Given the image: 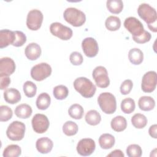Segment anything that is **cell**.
I'll list each match as a JSON object with an SVG mask.
<instances>
[{"instance_id":"obj_1","label":"cell","mask_w":157,"mask_h":157,"mask_svg":"<svg viewBox=\"0 0 157 157\" xmlns=\"http://www.w3.org/2000/svg\"><path fill=\"white\" fill-rule=\"evenodd\" d=\"M139 16L148 25V28L153 32L157 31V13L155 8L147 3L140 4L137 9Z\"/></svg>"},{"instance_id":"obj_2","label":"cell","mask_w":157,"mask_h":157,"mask_svg":"<svg viewBox=\"0 0 157 157\" xmlns=\"http://www.w3.org/2000/svg\"><path fill=\"white\" fill-rule=\"evenodd\" d=\"M73 85L75 90L85 98L93 97L96 91V87L93 82L84 77L77 78Z\"/></svg>"},{"instance_id":"obj_3","label":"cell","mask_w":157,"mask_h":157,"mask_svg":"<svg viewBox=\"0 0 157 157\" xmlns=\"http://www.w3.org/2000/svg\"><path fill=\"white\" fill-rule=\"evenodd\" d=\"M98 102L101 110L106 114H112L116 111V98L109 92L101 93L98 98Z\"/></svg>"},{"instance_id":"obj_4","label":"cell","mask_w":157,"mask_h":157,"mask_svg":"<svg viewBox=\"0 0 157 157\" xmlns=\"http://www.w3.org/2000/svg\"><path fill=\"white\" fill-rule=\"evenodd\" d=\"M63 17L67 23L75 27L82 26L86 21L83 12L75 7L67 8L63 13Z\"/></svg>"},{"instance_id":"obj_5","label":"cell","mask_w":157,"mask_h":157,"mask_svg":"<svg viewBox=\"0 0 157 157\" xmlns=\"http://www.w3.org/2000/svg\"><path fill=\"white\" fill-rule=\"evenodd\" d=\"M25 124L19 121H12L6 130L7 137L13 141H19L23 139L25 133Z\"/></svg>"},{"instance_id":"obj_6","label":"cell","mask_w":157,"mask_h":157,"mask_svg":"<svg viewBox=\"0 0 157 157\" xmlns=\"http://www.w3.org/2000/svg\"><path fill=\"white\" fill-rule=\"evenodd\" d=\"M52 67L47 63H40L34 66L31 69V77L37 81H42L52 74Z\"/></svg>"},{"instance_id":"obj_7","label":"cell","mask_w":157,"mask_h":157,"mask_svg":"<svg viewBox=\"0 0 157 157\" xmlns=\"http://www.w3.org/2000/svg\"><path fill=\"white\" fill-rule=\"evenodd\" d=\"M50 31L52 35L63 40L70 39L73 34L71 28L59 22L52 23L50 26Z\"/></svg>"},{"instance_id":"obj_8","label":"cell","mask_w":157,"mask_h":157,"mask_svg":"<svg viewBox=\"0 0 157 157\" xmlns=\"http://www.w3.org/2000/svg\"><path fill=\"white\" fill-rule=\"evenodd\" d=\"M44 16L42 12L38 9L31 10L26 18V26L32 31L38 30L42 23Z\"/></svg>"},{"instance_id":"obj_9","label":"cell","mask_w":157,"mask_h":157,"mask_svg":"<svg viewBox=\"0 0 157 157\" xmlns=\"http://www.w3.org/2000/svg\"><path fill=\"white\" fill-rule=\"evenodd\" d=\"M92 76L98 87L105 88L110 84L107 71L104 66H99L96 67L93 71Z\"/></svg>"},{"instance_id":"obj_10","label":"cell","mask_w":157,"mask_h":157,"mask_svg":"<svg viewBox=\"0 0 157 157\" xmlns=\"http://www.w3.org/2000/svg\"><path fill=\"white\" fill-rule=\"evenodd\" d=\"M124 26L132 37L140 36L145 31L142 23L134 17L126 18L124 21Z\"/></svg>"},{"instance_id":"obj_11","label":"cell","mask_w":157,"mask_h":157,"mask_svg":"<svg viewBox=\"0 0 157 157\" xmlns=\"http://www.w3.org/2000/svg\"><path fill=\"white\" fill-rule=\"evenodd\" d=\"M31 123L33 130L38 134H42L46 132L50 125L47 117L42 113L34 115L32 118Z\"/></svg>"},{"instance_id":"obj_12","label":"cell","mask_w":157,"mask_h":157,"mask_svg":"<svg viewBox=\"0 0 157 157\" xmlns=\"http://www.w3.org/2000/svg\"><path fill=\"white\" fill-rule=\"evenodd\" d=\"M157 77L156 72L150 71L146 72L142 77L141 88L145 93L153 92L156 86Z\"/></svg>"},{"instance_id":"obj_13","label":"cell","mask_w":157,"mask_h":157,"mask_svg":"<svg viewBox=\"0 0 157 157\" xmlns=\"http://www.w3.org/2000/svg\"><path fill=\"white\" fill-rule=\"evenodd\" d=\"M96 148V144L93 139L84 138L79 140L77 145V153L83 156L91 155Z\"/></svg>"},{"instance_id":"obj_14","label":"cell","mask_w":157,"mask_h":157,"mask_svg":"<svg viewBox=\"0 0 157 157\" xmlns=\"http://www.w3.org/2000/svg\"><path fill=\"white\" fill-rule=\"evenodd\" d=\"M82 48L85 55L93 58L97 55L99 51V47L97 41L93 37H86L82 42Z\"/></svg>"},{"instance_id":"obj_15","label":"cell","mask_w":157,"mask_h":157,"mask_svg":"<svg viewBox=\"0 0 157 157\" xmlns=\"http://www.w3.org/2000/svg\"><path fill=\"white\" fill-rule=\"evenodd\" d=\"M15 70V63L9 57H3L0 59V77L9 76Z\"/></svg>"},{"instance_id":"obj_16","label":"cell","mask_w":157,"mask_h":157,"mask_svg":"<svg viewBox=\"0 0 157 157\" xmlns=\"http://www.w3.org/2000/svg\"><path fill=\"white\" fill-rule=\"evenodd\" d=\"M53 147V141L47 137H43L37 140L36 147L37 151L42 154L50 153Z\"/></svg>"},{"instance_id":"obj_17","label":"cell","mask_w":157,"mask_h":157,"mask_svg":"<svg viewBox=\"0 0 157 157\" xmlns=\"http://www.w3.org/2000/svg\"><path fill=\"white\" fill-rule=\"evenodd\" d=\"M15 31L9 29H1L0 31V48H3L9 45H12L15 41Z\"/></svg>"},{"instance_id":"obj_18","label":"cell","mask_w":157,"mask_h":157,"mask_svg":"<svg viewBox=\"0 0 157 157\" xmlns=\"http://www.w3.org/2000/svg\"><path fill=\"white\" fill-rule=\"evenodd\" d=\"M41 48L39 44L35 42L29 44L25 48V54L26 58L31 61H34L39 58L41 55Z\"/></svg>"},{"instance_id":"obj_19","label":"cell","mask_w":157,"mask_h":157,"mask_svg":"<svg viewBox=\"0 0 157 157\" xmlns=\"http://www.w3.org/2000/svg\"><path fill=\"white\" fill-rule=\"evenodd\" d=\"M4 98L7 103L14 104L21 100V94L18 90L13 88H10L4 91Z\"/></svg>"},{"instance_id":"obj_20","label":"cell","mask_w":157,"mask_h":157,"mask_svg":"<svg viewBox=\"0 0 157 157\" xmlns=\"http://www.w3.org/2000/svg\"><path fill=\"white\" fill-rule=\"evenodd\" d=\"M138 105L140 110L143 111H150L154 109L155 101L151 96H141L138 101Z\"/></svg>"},{"instance_id":"obj_21","label":"cell","mask_w":157,"mask_h":157,"mask_svg":"<svg viewBox=\"0 0 157 157\" xmlns=\"http://www.w3.org/2000/svg\"><path fill=\"white\" fill-rule=\"evenodd\" d=\"M112 129L116 132H121L127 127L126 118L121 115H118L112 118L110 122Z\"/></svg>"},{"instance_id":"obj_22","label":"cell","mask_w":157,"mask_h":157,"mask_svg":"<svg viewBox=\"0 0 157 157\" xmlns=\"http://www.w3.org/2000/svg\"><path fill=\"white\" fill-rule=\"evenodd\" d=\"M115 139L113 136L109 133H104L100 136L99 138V144L102 149L107 150L113 147Z\"/></svg>"},{"instance_id":"obj_23","label":"cell","mask_w":157,"mask_h":157,"mask_svg":"<svg viewBox=\"0 0 157 157\" xmlns=\"http://www.w3.org/2000/svg\"><path fill=\"white\" fill-rule=\"evenodd\" d=\"M128 58L132 64L139 65L141 64L144 60L143 52L138 48H131L128 53Z\"/></svg>"},{"instance_id":"obj_24","label":"cell","mask_w":157,"mask_h":157,"mask_svg":"<svg viewBox=\"0 0 157 157\" xmlns=\"http://www.w3.org/2000/svg\"><path fill=\"white\" fill-rule=\"evenodd\" d=\"M31 107L26 104H21L17 105L15 109V114L20 118H28L32 114Z\"/></svg>"},{"instance_id":"obj_25","label":"cell","mask_w":157,"mask_h":157,"mask_svg":"<svg viewBox=\"0 0 157 157\" xmlns=\"http://www.w3.org/2000/svg\"><path fill=\"white\" fill-rule=\"evenodd\" d=\"M50 102L51 98L50 95L47 93H42L37 96L36 104L38 109L44 110L50 106Z\"/></svg>"},{"instance_id":"obj_26","label":"cell","mask_w":157,"mask_h":157,"mask_svg":"<svg viewBox=\"0 0 157 157\" xmlns=\"http://www.w3.org/2000/svg\"><path fill=\"white\" fill-rule=\"evenodd\" d=\"M86 122L91 126L98 125L101 121L100 113L96 110H90L85 115Z\"/></svg>"},{"instance_id":"obj_27","label":"cell","mask_w":157,"mask_h":157,"mask_svg":"<svg viewBox=\"0 0 157 157\" xmlns=\"http://www.w3.org/2000/svg\"><path fill=\"white\" fill-rule=\"evenodd\" d=\"M106 28L110 31H115L120 29L121 26V20L119 17L117 16H109L105 21Z\"/></svg>"},{"instance_id":"obj_28","label":"cell","mask_w":157,"mask_h":157,"mask_svg":"<svg viewBox=\"0 0 157 157\" xmlns=\"http://www.w3.org/2000/svg\"><path fill=\"white\" fill-rule=\"evenodd\" d=\"M106 7L109 12L114 14L120 13L123 8V2L121 0H108Z\"/></svg>"},{"instance_id":"obj_29","label":"cell","mask_w":157,"mask_h":157,"mask_svg":"<svg viewBox=\"0 0 157 157\" xmlns=\"http://www.w3.org/2000/svg\"><path fill=\"white\" fill-rule=\"evenodd\" d=\"M84 113V110L82 106L78 104H74L70 106L68 109L69 116L74 119L80 120L82 118Z\"/></svg>"},{"instance_id":"obj_30","label":"cell","mask_w":157,"mask_h":157,"mask_svg":"<svg viewBox=\"0 0 157 157\" xmlns=\"http://www.w3.org/2000/svg\"><path fill=\"white\" fill-rule=\"evenodd\" d=\"M132 124L137 129H142L146 126L147 124V118L141 113H136L131 118Z\"/></svg>"},{"instance_id":"obj_31","label":"cell","mask_w":157,"mask_h":157,"mask_svg":"<svg viewBox=\"0 0 157 157\" xmlns=\"http://www.w3.org/2000/svg\"><path fill=\"white\" fill-rule=\"evenodd\" d=\"M21 153V150L20 146L16 144H11L7 145L4 150V157H17Z\"/></svg>"},{"instance_id":"obj_32","label":"cell","mask_w":157,"mask_h":157,"mask_svg":"<svg viewBox=\"0 0 157 157\" xmlns=\"http://www.w3.org/2000/svg\"><path fill=\"white\" fill-rule=\"evenodd\" d=\"M68 94V88L63 85H57L54 87L53 90V94L58 100H63L66 99L67 97Z\"/></svg>"},{"instance_id":"obj_33","label":"cell","mask_w":157,"mask_h":157,"mask_svg":"<svg viewBox=\"0 0 157 157\" xmlns=\"http://www.w3.org/2000/svg\"><path fill=\"white\" fill-rule=\"evenodd\" d=\"M135 101L131 98H125L121 102V109L124 113H131L135 110Z\"/></svg>"},{"instance_id":"obj_34","label":"cell","mask_w":157,"mask_h":157,"mask_svg":"<svg viewBox=\"0 0 157 157\" xmlns=\"http://www.w3.org/2000/svg\"><path fill=\"white\" fill-rule=\"evenodd\" d=\"M78 130L77 124L72 121H67L63 126V131L67 136L75 135Z\"/></svg>"},{"instance_id":"obj_35","label":"cell","mask_w":157,"mask_h":157,"mask_svg":"<svg viewBox=\"0 0 157 157\" xmlns=\"http://www.w3.org/2000/svg\"><path fill=\"white\" fill-rule=\"evenodd\" d=\"M23 90L25 94L28 98L34 97L37 91V86L35 83L31 81H26L23 85Z\"/></svg>"},{"instance_id":"obj_36","label":"cell","mask_w":157,"mask_h":157,"mask_svg":"<svg viewBox=\"0 0 157 157\" xmlns=\"http://www.w3.org/2000/svg\"><path fill=\"white\" fill-rule=\"evenodd\" d=\"M126 154L129 157H140L142 156V150L137 144H131L126 148Z\"/></svg>"},{"instance_id":"obj_37","label":"cell","mask_w":157,"mask_h":157,"mask_svg":"<svg viewBox=\"0 0 157 157\" xmlns=\"http://www.w3.org/2000/svg\"><path fill=\"white\" fill-rule=\"evenodd\" d=\"M13 112L12 109L7 105H2L0 106V121H7L12 117Z\"/></svg>"},{"instance_id":"obj_38","label":"cell","mask_w":157,"mask_h":157,"mask_svg":"<svg viewBox=\"0 0 157 157\" xmlns=\"http://www.w3.org/2000/svg\"><path fill=\"white\" fill-rule=\"evenodd\" d=\"M15 39L12 45L17 47L23 45L26 42V35L22 31H15Z\"/></svg>"},{"instance_id":"obj_39","label":"cell","mask_w":157,"mask_h":157,"mask_svg":"<svg viewBox=\"0 0 157 157\" xmlns=\"http://www.w3.org/2000/svg\"><path fill=\"white\" fill-rule=\"evenodd\" d=\"M132 86H133V83L131 80L126 79L124 80L121 84V86L120 88L121 93L123 95L128 94L131 92L132 88Z\"/></svg>"},{"instance_id":"obj_40","label":"cell","mask_w":157,"mask_h":157,"mask_svg":"<svg viewBox=\"0 0 157 157\" xmlns=\"http://www.w3.org/2000/svg\"><path fill=\"white\" fill-rule=\"evenodd\" d=\"M70 62L74 66L80 65L83 61V56L80 52H73L69 56Z\"/></svg>"},{"instance_id":"obj_41","label":"cell","mask_w":157,"mask_h":157,"mask_svg":"<svg viewBox=\"0 0 157 157\" xmlns=\"http://www.w3.org/2000/svg\"><path fill=\"white\" fill-rule=\"evenodd\" d=\"M151 34L149 32L145 30L144 32L140 36L132 37V39L136 42L138 44H144L150 41V40L151 39Z\"/></svg>"},{"instance_id":"obj_42","label":"cell","mask_w":157,"mask_h":157,"mask_svg":"<svg viewBox=\"0 0 157 157\" xmlns=\"http://www.w3.org/2000/svg\"><path fill=\"white\" fill-rule=\"evenodd\" d=\"M10 83V79L9 76L0 77V88L1 90H5Z\"/></svg>"},{"instance_id":"obj_43","label":"cell","mask_w":157,"mask_h":157,"mask_svg":"<svg viewBox=\"0 0 157 157\" xmlns=\"http://www.w3.org/2000/svg\"><path fill=\"white\" fill-rule=\"evenodd\" d=\"M156 129H157V125L156 124L151 125L148 129V133H149L150 136L154 139L157 138Z\"/></svg>"},{"instance_id":"obj_44","label":"cell","mask_w":157,"mask_h":157,"mask_svg":"<svg viewBox=\"0 0 157 157\" xmlns=\"http://www.w3.org/2000/svg\"><path fill=\"white\" fill-rule=\"evenodd\" d=\"M124 153L122 152L121 150L116 149L112 151H111L110 153L107 155V156H112V157H124Z\"/></svg>"}]
</instances>
